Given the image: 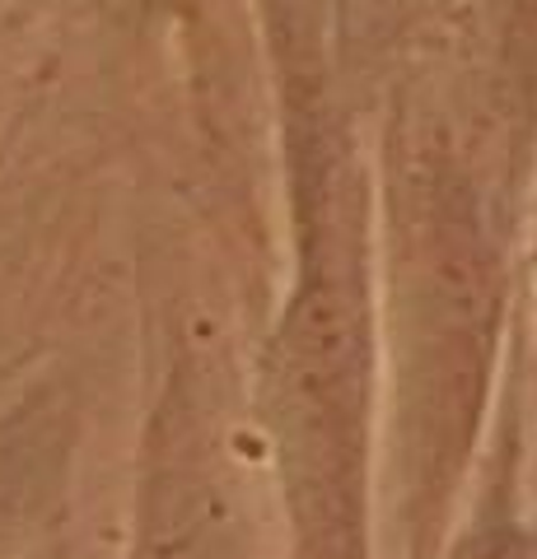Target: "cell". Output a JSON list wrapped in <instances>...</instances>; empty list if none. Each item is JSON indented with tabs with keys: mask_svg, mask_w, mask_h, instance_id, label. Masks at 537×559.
<instances>
[{
	"mask_svg": "<svg viewBox=\"0 0 537 559\" xmlns=\"http://www.w3.org/2000/svg\"><path fill=\"white\" fill-rule=\"evenodd\" d=\"M533 5H537V0H533Z\"/></svg>",
	"mask_w": 537,
	"mask_h": 559,
	"instance_id": "obj_1",
	"label": "cell"
}]
</instances>
